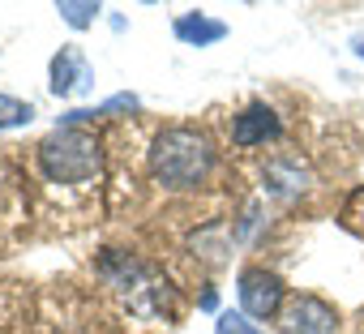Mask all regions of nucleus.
I'll use <instances>...</instances> for the list:
<instances>
[{"mask_svg":"<svg viewBox=\"0 0 364 334\" xmlns=\"http://www.w3.org/2000/svg\"><path fill=\"white\" fill-rule=\"evenodd\" d=\"M215 172V141L202 129L189 124H171L150 141V176L171 189V193H189L202 189Z\"/></svg>","mask_w":364,"mask_h":334,"instance_id":"nucleus-1","label":"nucleus"},{"mask_svg":"<svg viewBox=\"0 0 364 334\" xmlns=\"http://www.w3.org/2000/svg\"><path fill=\"white\" fill-rule=\"evenodd\" d=\"M39 172L52 185H86L103 172V146L90 129H56L35 146Z\"/></svg>","mask_w":364,"mask_h":334,"instance_id":"nucleus-2","label":"nucleus"},{"mask_svg":"<svg viewBox=\"0 0 364 334\" xmlns=\"http://www.w3.org/2000/svg\"><path fill=\"white\" fill-rule=\"evenodd\" d=\"M99 274H103L107 287L124 300V308L137 313V317H159V313H167V304H171L167 283H163L150 266H141L137 257H129V253L107 249L103 262H99Z\"/></svg>","mask_w":364,"mask_h":334,"instance_id":"nucleus-3","label":"nucleus"},{"mask_svg":"<svg viewBox=\"0 0 364 334\" xmlns=\"http://www.w3.org/2000/svg\"><path fill=\"white\" fill-rule=\"evenodd\" d=\"M236 296H240L245 317L266 321V317H274V313L283 308L287 287H283L279 274H270V270H262V266H249V270H240V279H236Z\"/></svg>","mask_w":364,"mask_h":334,"instance_id":"nucleus-4","label":"nucleus"},{"mask_svg":"<svg viewBox=\"0 0 364 334\" xmlns=\"http://www.w3.org/2000/svg\"><path fill=\"white\" fill-rule=\"evenodd\" d=\"M52 95L56 99H73V95H86L90 86H95V69H90V60L82 56V48H60L56 56H52Z\"/></svg>","mask_w":364,"mask_h":334,"instance_id":"nucleus-5","label":"nucleus"},{"mask_svg":"<svg viewBox=\"0 0 364 334\" xmlns=\"http://www.w3.org/2000/svg\"><path fill=\"white\" fill-rule=\"evenodd\" d=\"M338 313L317 296H296L283 313V334H334Z\"/></svg>","mask_w":364,"mask_h":334,"instance_id":"nucleus-6","label":"nucleus"},{"mask_svg":"<svg viewBox=\"0 0 364 334\" xmlns=\"http://www.w3.org/2000/svg\"><path fill=\"white\" fill-rule=\"evenodd\" d=\"M279 133H283V124H279V116H274L266 103H249V107L232 120V141H236L240 150L266 146V141H274Z\"/></svg>","mask_w":364,"mask_h":334,"instance_id":"nucleus-7","label":"nucleus"},{"mask_svg":"<svg viewBox=\"0 0 364 334\" xmlns=\"http://www.w3.org/2000/svg\"><path fill=\"white\" fill-rule=\"evenodd\" d=\"M171 31H176L180 43H189V48H206V43H219L228 35V26L215 22V18H206V14H180Z\"/></svg>","mask_w":364,"mask_h":334,"instance_id":"nucleus-8","label":"nucleus"},{"mask_svg":"<svg viewBox=\"0 0 364 334\" xmlns=\"http://www.w3.org/2000/svg\"><path fill=\"white\" fill-rule=\"evenodd\" d=\"M266 181H270V189L283 193V198H296V193L309 189V172H304L300 163H287V158H279V163L266 167Z\"/></svg>","mask_w":364,"mask_h":334,"instance_id":"nucleus-9","label":"nucleus"},{"mask_svg":"<svg viewBox=\"0 0 364 334\" xmlns=\"http://www.w3.org/2000/svg\"><path fill=\"white\" fill-rule=\"evenodd\" d=\"M35 120V107L26 99H14V95H0V133L9 129H26Z\"/></svg>","mask_w":364,"mask_h":334,"instance_id":"nucleus-10","label":"nucleus"},{"mask_svg":"<svg viewBox=\"0 0 364 334\" xmlns=\"http://www.w3.org/2000/svg\"><path fill=\"white\" fill-rule=\"evenodd\" d=\"M56 14H60L73 31H86V26L99 18V5H95V0H56Z\"/></svg>","mask_w":364,"mask_h":334,"instance_id":"nucleus-11","label":"nucleus"},{"mask_svg":"<svg viewBox=\"0 0 364 334\" xmlns=\"http://www.w3.org/2000/svg\"><path fill=\"white\" fill-rule=\"evenodd\" d=\"M215 334H262L245 313H219V321H215Z\"/></svg>","mask_w":364,"mask_h":334,"instance_id":"nucleus-12","label":"nucleus"},{"mask_svg":"<svg viewBox=\"0 0 364 334\" xmlns=\"http://www.w3.org/2000/svg\"><path fill=\"white\" fill-rule=\"evenodd\" d=\"M351 232H360L364 236V189H355L351 198H347V206H343V215H338Z\"/></svg>","mask_w":364,"mask_h":334,"instance_id":"nucleus-13","label":"nucleus"},{"mask_svg":"<svg viewBox=\"0 0 364 334\" xmlns=\"http://www.w3.org/2000/svg\"><path fill=\"white\" fill-rule=\"evenodd\" d=\"M198 304H202V308H215V304H219V296H215V291H210V287H206V291H202V300H198Z\"/></svg>","mask_w":364,"mask_h":334,"instance_id":"nucleus-14","label":"nucleus"},{"mask_svg":"<svg viewBox=\"0 0 364 334\" xmlns=\"http://www.w3.org/2000/svg\"><path fill=\"white\" fill-rule=\"evenodd\" d=\"M351 48H355V56H364V39H351Z\"/></svg>","mask_w":364,"mask_h":334,"instance_id":"nucleus-15","label":"nucleus"}]
</instances>
